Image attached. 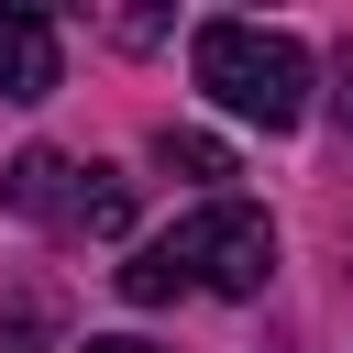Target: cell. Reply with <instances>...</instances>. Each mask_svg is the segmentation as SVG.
Returning a JSON list of instances; mask_svg holds the SVG:
<instances>
[{"mask_svg":"<svg viewBox=\"0 0 353 353\" xmlns=\"http://www.w3.org/2000/svg\"><path fill=\"white\" fill-rule=\"evenodd\" d=\"M0 353H44V298H22V309H11V331H0Z\"/></svg>","mask_w":353,"mask_h":353,"instance_id":"6","label":"cell"},{"mask_svg":"<svg viewBox=\"0 0 353 353\" xmlns=\"http://www.w3.org/2000/svg\"><path fill=\"white\" fill-rule=\"evenodd\" d=\"M0 199H11L22 221L66 232V243H121V232H132V176H110V165H77V154H55V143L11 154Z\"/></svg>","mask_w":353,"mask_h":353,"instance_id":"2","label":"cell"},{"mask_svg":"<svg viewBox=\"0 0 353 353\" xmlns=\"http://www.w3.org/2000/svg\"><path fill=\"white\" fill-rule=\"evenodd\" d=\"M88 353H165V342H143V331H99Z\"/></svg>","mask_w":353,"mask_h":353,"instance_id":"7","label":"cell"},{"mask_svg":"<svg viewBox=\"0 0 353 353\" xmlns=\"http://www.w3.org/2000/svg\"><path fill=\"white\" fill-rule=\"evenodd\" d=\"M331 110H342V121H353V55H342V88H331Z\"/></svg>","mask_w":353,"mask_h":353,"instance_id":"8","label":"cell"},{"mask_svg":"<svg viewBox=\"0 0 353 353\" xmlns=\"http://www.w3.org/2000/svg\"><path fill=\"white\" fill-rule=\"evenodd\" d=\"M154 165H165V176H199V188H210V176H232V154H221L210 132H176V121L154 132Z\"/></svg>","mask_w":353,"mask_h":353,"instance_id":"5","label":"cell"},{"mask_svg":"<svg viewBox=\"0 0 353 353\" xmlns=\"http://www.w3.org/2000/svg\"><path fill=\"white\" fill-rule=\"evenodd\" d=\"M0 99H55V22L0 11Z\"/></svg>","mask_w":353,"mask_h":353,"instance_id":"4","label":"cell"},{"mask_svg":"<svg viewBox=\"0 0 353 353\" xmlns=\"http://www.w3.org/2000/svg\"><path fill=\"white\" fill-rule=\"evenodd\" d=\"M154 254L176 265V287H210V298H265L276 287V221L243 210V199L188 210L176 232H154Z\"/></svg>","mask_w":353,"mask_h":353,"instance_id":"3","label":"cell"},{"mask_svg":"<svg viewBox=\"0 0 353 353\" xmlns=\"http://www.w3.org/2000/svg\"><path fill=\"white\" fill-rule=\"evenodd\" d=\"M188 66H199V88H210L232 121L287 132V121L309 110V55H298V33H265V22H199Z\"/></svg>","mask_w":353,"mask_h":353,"instance_id":"1","label":"cell"}]
</instances>
